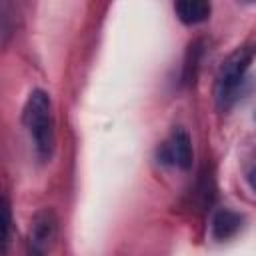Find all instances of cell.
Wrapping results in <instances>:
<instances>
[{
  "label": "cell",
  "instance_id": "obj_6",
  "mask_svg": "<svg viewBox=\"0 0 256 256\" xmlns=\"http://www.w3.org/2000/svg\"><path fill=\"white\" fill-rule=\"evenodd\" d=\"M240 226H242V216L228 208L218 210L212 218V234L218 240H226V238L234 236L240 230Z\"/></svg>",
  "mask_w": 256,
  "mask_h": 256
},
{
  "label": "cell",
  "instance_id": "obj_5",
  "mask_svg": "<svg viewBox=\"0 0 256 256\" xmlns=\"http://www.w3.org/2000/svg\"><path fill=\"white\" fill-rule=\"evenodd\" d=\"M210 10H212L210 4L204 0H182V2L174 4V12H176L178 20L188 24V26H194V24L208 20Z\"/></svg>",
  "mask_w": 256,
  "mask_h": 256
},
{
  "label": "cell",
  "instance_id": "obj_2",
  "mask_svg": "<svg viewBox=\"0 0 256 256\" xmlns=\"http://www.w3.org/2000/svg\"><path fill=\"white\" fill-rule=\"evenodd\" d=\"M254 54H256L254 46H242V48H236L222 62L216 74V86H214V96H216V104L220 110H228L236 102L240 86L254 60Z\"/></svg>",
  "mask_w": 256,
  "mask_h": 256
},
{
  "label": "cell",
  "instance_id": "obj_7",
  "mask_svg": "<svg viewBox=\"0 0 256 256\" xmlns=\"http://www.w3.org/2000/svg\"><path fill=\"white\" fill-rule=\"evenodd\" d=\"M2 216H4V236H2V244H4V254H6L8 244H10V226H12V216H10L8 198H4V202H2Z\"/></svg>",
  "mask_w": 256,
  "mask_h": 256
},
{
  "label": "cell",
  "instance_id": "obj_8",
  "mask_svg": "<svg viewBox=\"0 0 256 256\" xmlns=\"http://www.w3.org/2000/svg\"><path fill=\"white\" fill-rule=\"evenodd\" d=\"M248 184H250L252 190H256V168L248 172Z\"/></svg>",
  "mask_w": 256,
  "mask_h": 256
},
{
  "label": "cell",
  "instance_id": "obj_3",
  "mask_svg": "<svg viewBox=\"0 0 256 256\" xmlns=\"http://www.w3.org/2000/svg\"><path fill=\"white\" fill-rule=\"evenodd\" d=\"M58 234V216L52 208L34 214L28 230V256H48Z\"/></svg>",
  "mask_w": 256,
  "mask_h": 256
},
{
  "label": "cell",
  "instance_id": "obj_4",
  "mask_svg": "<svg viewBox=\"0 0 256 256\" xmlns=\"http://www.w3.org/2000/svg\"><path fill=\"white\" fill-rule=\"evenodd\" d=\"M192 142L190 136L184 130H174L166 144L162 146V160L170 162L182 170H188L192 166Z\"/></svg>",
  "mask_w": 256,
  "mask_h": 256
},
{
  "label": "cell",
  "instance_id": "obj_1",
  "mask_svg": "<svg viewBox=\"0 0 256 256\" xmlns=\"http://www.w3.org/2000/svg\"><path fill=\"white\" fill-rule=\"evenodd\" d=\"M22 124L30 136L36 156L46 162L54 150V116L48 92L36 88L28 94L22 108Z\"/></svg>",
  "mask_w": 256,
  "mask_h": 256
}]
</instances>
